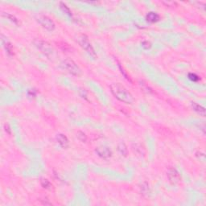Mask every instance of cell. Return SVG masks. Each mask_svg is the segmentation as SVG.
Returning a JSON list of instances; mask_svg holds the SVG:
<instances>
[{"instance_id":"obj_10","label":"cell","mask_w":206,"mask_h":206,"mask_svg":"<svg viewBox=\"0 0 206 206\" xmlns=\"http://www.w3.org/2000/svg\"><path fill=\"white\" fill-rule=\"evenodd\" d=\"M192 107L195 112H197L198 114L203 116V117L205 116V109L203 106H201L200 105L197 104V103H196V102H192Z\"/></svg>"},{"instance_id":"obj_21","label":"cell","mask_w":206,"mask_h":206,"mask_svg":"<svg viewBox=\"0 0 206 206\" xmlns=\"http://www.w3.org/2000/svg\"><path fill=\"white\" fill-rule=\"evenodd\" d=\"M119 68H120V70H121V73H122V74H123V75H124V76H125V77H126V78H127V79L128 80V81H130V77H129V76H127V73H125L124 69H123V68H122L121 65H120V64H119Z\"/></svg>"},{"instance_id":"obj_7","label":"cell","mask_w":206,"mask_h":206,"mask_svg":"<svg viewBox=\"0 0 206 206\" xmlns=\"http://www.w3.org/2000/svg\"><path fill=\"white\" fill-rule=\"evenodd\" d=\"M95 151H96L97 155H98L99 157L103 159H110V157H111V155H112L111 151H110L108 147H97Z\"/></svg>"},{"instance_id":"obj_20","label":"cell","mask_w":206,"mask_h":206,"mask_svg":"<svg viewBox=\"0 0 206 206\" xmlns=\"http://www.w3.org/2000/svg\"><path fill=\"white\" fill-rule=\"evenodd\" d=\"M28 95L30 98H34L36 95V91L35 90H29L28 92Z\"/></svg>"},{"instance_id":"obj_12","label":"cell","mask_w":206,"mask_h":206,"mask_svg":"<svg viewBox=\"0 0 206 206\" xmlns=\"http://www.w3.org/2000/svg\"><path fill=\"white\" fill-rule=\"evenodd\" d=\"M118 151L123 156H127V153H128V150H127V147L126 146V144L124 143H120L118 146Z\"/></svg>"},{"instance_id":"obj_3","label":"cell","mask_w":206,"mask_h":206,"mask_svg":"<svg viewBox=\"0 0 206 206\" xmlns=\"http://www.w3.org/2000/svg\"><path fill=\"white\" fill-rule=\"evenodd\" d=\"M60 66L62 67L63 69L66 70L68 73L74 76H78L82 74V69L80 68L77 64L69 58L64 60L60 64Z\"/></svg>"},{"instance_id":"obj_11","label":"cell","mask_w":206,"mask_h":206,"mask_svg":"<svg viewBox=\"0 0 206 206\" xmlns=\"http://www.w3.org/2000/svg\"><path fill=\"white\" fill-rule=\"evenodd\" d=\"M132 150L134 151V152L136 153L137 155H143L145 154L144 148L143 147V146H142L141 144H139V143L132 144Z\"/></svg>"},{"instance_id":"obj_8","label":"cell","mask_w":206,"mask_h":206,"mask_svg":"<svg viewBox=\"0 0 206 206\" xmlns=\"http://www.w3.org/2000/svg\"><path fill=\"white\" fill-rule=\"evenodd\" d=\"M57 141L60 144V146L62 148H68L69 146V142H68V138L63 135V134H59L57 135Z\"/></svg>"},{"instance_id":"obj_14","label":"cell","mask_w":206,"mask_h":206,"mask_svg":"<svg viewBox=\"0 0 206 206\" xmlns=\"http://www.w3.org/2000/svg\"><path fill=\"white\" fill-rule=\"evenodd\" d=\"M3 46H4L5 49H6L7 52L10 56H13L14 52H13V48H12V44L7 42V40L5 41L3 39Z\"/></svg>"},{"instance_id":"obj_1","label":"cell","mask_w":206,"mask_h":206,"mask_svg":"<svg viewBox=\"0 0 206 206\" xmlns=\"http://www.w3.org/2000/svg\"><path fill=\"white\" fill-rule=\"evenodd\" d=\"M110 90L114 96L120 102L126 104H132L135 98L131 93L127 90V88L120 83H113L110 85Z\"/></svg>"},{"instance_id":"obj_22","label":"cell","mask_w":206,"mask_h":206,"mask_svg":"<svg viewBox=\"0 0 206 206\" xmlns=\"http://www.w3.org/2000/svg\"><path fill=\"white\" fill-rule=\"evenodd\" d=\"M142 46H143L144 48H149L150 47H151V44H150L148 41H143V42H142Z\"/></svg>"},{"instance_id":"obj_13","label":"cell","mask_w":206,"mask_h":206,"mask_svg":"<svg viewBox=\"0 0 206 206\" xmlns=\"http://www.w3.org/2000/svg\"><path fill=\"white\" fill-rule=\"evenodd\" d=\"M2 16L7 18V20H9L10 21H12V23H15V24L19 25V20H17V18L15 17L14 15L9 14V13H7V12H3V13H2Z\"/></svg>"},{"instance_id":"obj_9","label":"cell","mask_w":206,"mask_h":206,"mask_svg":"<svg viewBox=\"0 0 206 206\" xmlns=\"http://www.w3.org/2000/svg\"><path fill=\"white\" fill-rule=\"evenodd\" d=\"M159 18H160L159 15L157 13H155V12H149L146 15V20H147V22L151 23L158 22L159 20Z\"/></svg>"},{"instance_id":"obj_16","label":"cell","mask_w":206,"mask_h":206,"mask_svg":"<svg viewBox=\"0 0 206 206\" xmlns=\"http://www.w3.org/2000/svg\"><path fill=\"white\" fill-rule=\"evenodd\" d=\"M76 137L82 143H85L87 141V136H86L85 133L82 132V131H78L76 133Z\"/></svg>"},{"instance_id":"obj_15","label":"cell","mask_w":206,"mask_h":206,"mask_svg":"<svg viewBox=\"0 0 206 206\" xmlns=\"http://www.w3.org/2000/svg\"><path fill=\"white\" fill-rule=\"evenodd\" d=\"M40 183H41V185H42L44 189H48V190H52V187H53L52 184L50 183V181H48L47 179H42L41 181H40Z\"/></svg>"},{"instance_id":"obj_5","label":"cell","mask_w":206,"mask_h":206,"mask_svg":"<svg viewBox=\"0 0 206 206\" xmlns=\"http://www.w3.org/2000/svg\"><path fill=\"white\" fill-rule=\"evenodd\" d=\"M34 44L36 47L39 50L42 52L43 53L46 55L47 57H50V56H52L53 54V48L51 46L50 44H48V42L46 41H44V40H36L34 41Z\"/></svg>"},{"instance_id":"obj_6","label":"cell","mask_w":206,"mask_h":206,"mask_svg":"<svg viewBox=\"0 0 206 206\" xmlns=\"http://www.w3.org/2000/svg\"><path fill=\"white\" fill-rule=\"evenodd\" d=\"M167 175L169 180V182L172 184H176L181 181V176L180 172L174 167H169L167 172Z\"/></svg>"},{"instance_id":"obj_4","label":"cell","mask_w":206,"mask_h":206,"mask_svg":"<svg viewBox=\"0 0 206 206\" xmlns=\"http://www.w3.org/2000/svg\"><path fill=\"white\" fill-rule=\"evenodd\" d=\"M38 23H40V25L42 26L43 28L44 29H46L47 31H54V29L56 28L55 26V23L52 20V19L47 16V15H39L36 18Z\"/></svg>"},{"instance_id":"obj_19","label":"cell","mask_w":206,"mask_h":206,"mask_svg":"<svg viewBox=\"0 0 206 206\" xmlns=\"http://www.w3.org/2000/svg\"><path fill=\"white\" fill-rule=\"evenodd\" d=\"M189 78L193 82H197L200 80V78L199 77V76H197V74H192V73H191V74H189Z\"/></svg>"},{"instance_id":"obj_17","label":"cell","mask_w":206,"mask_h":206,"mask_svg":"<svg viewBox=\"0 0 206 206\" xmlns=\"http://www.w3.org/2000/svg\"><path fill=\"white\" fill-rule=\"evenodd\" d=\"M141 192H143V195H147L150 192L149 185H148V183L147 182H143V183H142Z\"/></svg>"},{"instance_id":"obj_2","label":"cell","mask_w":206,"mask_h":206,"mask_svg":"<svg viewBox=\"0 0 206 206\" xmlns=\"http://www.w3.org/2000/svg\"><path fill=\"white\" fill-rule=\"evenodd\" d=\"M76 42L79 44V45L81 46L90 57H92L93 58H96V52L94 51V49H93L92 44H91L90 43V41H89L88 37L86 36L85 35H77L76 37Z\"/></svg>"},{"instance_id":"obj_18","label":"cell","mask_w":206,"mask_h":206,"mask_svg":"<svg viewBox=\"0 0 206 206\" xmlns=\"http://www.w3.org/2000/svg\"><path fill=\"white\" fill-rule=\"evenodd\" d=\"M60 9L62 10L63 12L66 13L67 15H68L69 16H72V12H71L70 9L68 8V7L65 5L64 3H60Z\"/></svg>"}]
</instances>
